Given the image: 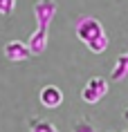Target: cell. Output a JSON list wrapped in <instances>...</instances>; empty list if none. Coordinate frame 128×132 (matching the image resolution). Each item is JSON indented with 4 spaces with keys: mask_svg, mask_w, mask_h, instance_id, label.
Wrapping results in <instances>:
<instances>
[{
    "mask_svg": "<svg viewBox=\"0 0 128 132\" xmlns=\"http://www.w3.org/2000/svg\"><path fill=\"white\" fill-rule=\"evenodd\" d=\"M74 31H77V38L83 43L92 54H103L108 49V36H106V31H103V25H101L97 18H92V16L79 18Z\"/></svg>",
    "mask_w": 128,
    "mask_h": 132,
    "instance_id": "obj_1",
    "label": "cell"
},
{
    "mask_svg": "<svg viewBox=\"0 0 128 132\" xmlns=\"http://www.w3.org/2000/svg\"><path fill=\"white\" fill-rule=\"evenodd\" d=\"M108 92V81L101 76H92L88 83L83 85V90H81V98H83L85 103H99L101 98L106 96Z\"/></svg>",
    "mask_w": 128,
    "mask_h": 132,
    "instance_id": "obj_2",
    "label": "cell"
},
{
    "mask_svg": "<svg viewBox=\"0 0 128 132\" xmlns=\"http://www.w3.org/2000/svg\"><path fill=\"white\" fill-rule=\"evenodd\" d=\"M56 0H36L34 5V16H36V25L38 27H50L52 18L56 16Z\"/></svg>",
    "mask_w": 128,
    "mask_h": 132,
    "instance_id": "obj_3",
    "label": "cell"
},
{
    "mask_svg": "<svg viewBox=\"0 0 128 132\" xmlns=\"http://www.w3.org/2000/svg\"><path fill=\"white\" fill-rule=\"evenodd\" d=\"M38 101H41L43 108L54 110V108H58V105L63 103V92H61V87H56V85H45V87L38 92Z\"/></svg>",
    "mask_w": 128,
    "mask_h": 132,
    "instance_id": "obj_4",
    "label": "cell"
},
{
    "mask_svg": "<svg viewBox=\"0 0 128 132\" xmlns=\"http://www.w3.org/2000/svg\"><path fill=\"white\" fill-rule=\"evenodd\" d=\"M5 56H7L11 63H22V61H29V58H32V52H29L27 43L9 40L7 45H5Z\"/></svg>",
    "mask_w": 128,
    "mask_h": 132,
    "instance_id": "obj_5",
    "label": "cell"
},
{
    "mask_svg": "<svg viewBox=\"0 0 128 132\" xmlns=\"http://www.w3.org/2000/svg\"><path fill=\"white\" fill-rule=\"evenodd\" d=\"M27 47H29V52H32V56L43 54L45 47H47V29L45 27H36L34 34L29 36V40H27Z\"/></svg>",
    "mask_w": 128,
    "mask_h": 132,
    "instance_id": "obj_6",
    "label": "cell"
},
{
    "mask_svg": "<svg viewBox=\"0 0 128 132\" xmlns=\"http://www.w3.org/2000/svg\"><path fill=\"white\" fill-rule=\"evenodd\" d=\"M128 76V52H121L115 61V67L110 72V81H124Z\"/></svg>",
    "mask_w": 128,
    "mask_h": 132,
    "instance_id": "obj_7",
    "label": "cell"
},
{
    "mask_svg": "<svg viewBox=\"0 0 128 132\" xmlns=\"http://www.w3.org/2000/svg\"><path fill=\"white\" fill-rule=\"evenodd\" d=\"M27 128H29V132H58V128L52 123V121H47V119H38V117L27 119Z\"/></svg>",
    "mask_w": 128,
    "mask_h": 132,
    "instance_id": "obj_8",
    "label": "cell"
},
{
    "mask_svg": "<svg viewBox=\"0 0 128 132\" xmlns=\"http://www.w3.org/2000/svg\"><path fill=\"white\" fill-rule=\"evenodd\" d=\"M72 132H99L97 130V125L90 121V119H77L74 123H72Z\"/></svg>",
    "mask_w": 128,
    "mask_h": 132,
    "instance_id": "obj_9",
    "label": "cell"
},
{
    "mask_svg": "<svg viewBox=\"0 0 128 132\" xmlns=\"http://www.w3.org/2000/svg\"><path fill=\"white\" fill-rule=\"evenodd\" d=\"M16 9V0H0V16H11Z\"/></svg>",
    "mask_w": 128,
    "mask_h": 132,
    "instance_id": "obj_10",
    "label": "cell"
},
{
    "mask_svg": "<svg viewBox=\"0 0 128 132\" xmlns=\"http://www.w3.org/2000/svg\"><path fill=\"white\" fill-rule=\"evenodd\" d=\"M124 119H126V121H128V108H126V110H124Z\"/></svg>",
    "mask_w": 128,
    "mask_h": 132,
    "instance_id": "obj_11",
    "label": "cell"
},
{
    "mask_svg": "<svg viewBox=\"0 0 128 132\" xmlns=\"http://www.w3.org/2000/svg\"><path fill=\"white\" fill-rule=\"evenodd\" d=\"M124 132H128V130H124Z\"/></svg>",
    "mask_w": 128,
    "mask_h": 132,
    "instance_id": "obj_12",
    "label": "cell"
}]
</instances>
